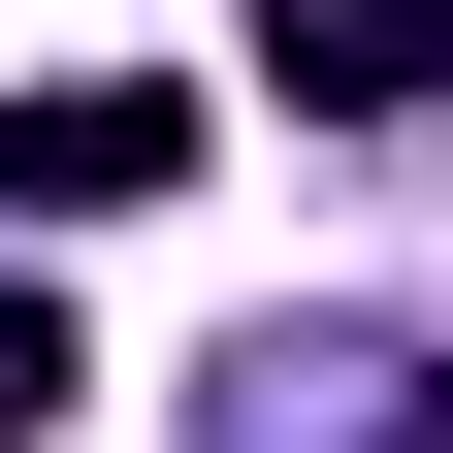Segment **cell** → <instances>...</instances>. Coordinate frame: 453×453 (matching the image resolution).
I'll return each mask as SVG.
<instances>
[{
	"label": "cell",
	"mask_w": 453,
	"mask_h": 453,
	"mask_svg": "<svg viewBox=\"0 0 453 453\" xmlns=\"http://www.w3.org/2000/svg\"><path fill=\"white\" fill-rule=\"evenodd\" d=\"M65 388H97V357H65V292H0V453L65 421Z\"/></svg>",
	"instance_id": "cell-3"
},
{
	"label": "cell",
	"mask_w": 453,
	"mask_h": 453,
	"mask_svg": "<svg viewBox=\"0 0 453 453\" xmlns=\"http://www.w3.org/2000/svg\"><path fill=\"white\" fill-rule=\"evenodd\" d=\"M259 65H292V130H421L453 97V0H259Z\"/></svg>",
	"instance_id": "cell-2"
},
{
	"label": "cell",
	"mask_w": 453,
	"mask_h": 453,
	"mask_svg": "<svg viewBox=\"0 0 453 453\" xmlns=\"http://www.w3.org/2000/svg\"><path fill=\"white\" fill-rule=\"evenodd\" d=\"M130 195H195V97H162V65H65V97H0V226H130Z\"/></svg>",
	"instance_id": "cell-1"
}]
</instances>
